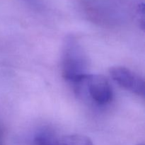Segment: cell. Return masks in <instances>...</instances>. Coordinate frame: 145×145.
I'll return each instance as SVG.
<instances>
[{
    "label": "cell",
    "mask_w": 145,
    "mask_h": 145,
    "mask_svg": "<svg viewBox=\"0 0 145 145\" xmlns=\"http://www.w3.org/2000/svg\"><path fill=\"white\" fill-rule=\"evenodd\" d=\"M33 145H62L59 138L48 131L41 132L37 135L33 140Z\"/></svg>",
    "instance_id": "5b68a950"
},
{
    "label": "cell",
    "mask_w": 145,
    "mask_h": 145,
    "mask_svg": "<svg viewBox=\"0 0 145 145\" xmlns=\"http://www.w3.org/2000/svg\"><path fill=\"white\" fill-rule=\"evenodd\" d=\"M88 93L93 101L99 105L110 103L113 98V91L108 80L103 75L89 74L84 80Z\"/></svg>",
    "instance_id": "7a4b0ae2"
},
{
    "label": "cell",
    "mask_w": 145,
    "mask_h": 145,
    "mask_svg": "<svg viewBox=\"0 0 145 145\" xmlns=\"http://www.w3.org/2000/svg\"><path fill=\"white\" fill-rule=\"evenodd\" d=\"M140 145H143V144H140Z\"/></svg>",
    "instance_id": "8992f818"
},
{
    "label": "cell",
    "mask_w": 145,
    "mask_h": 145,
    "mask_svg": "<svg viewBox=\"0 0 145 145\" xmlns=\"http://www.w3.org/2000/svg\"><path fill=\"white\" fill-rule=\"evenodd\" d=\"M62 145H93L89 137L82 135H69L59 138Z\"/></svg>",
    "instance_id": "277c9868"
},
{
    "label": "cell",
    "mask_w": 145,
    "mask_h": 145,
    "mask_svg": "<svg viewBox=\"0 0 145 145\" xmlns=\"http://www.w3.org/2000/svg\"><path fill=\"white\" fill-rule=\"evenodd\" d=\"M111 77L124 89L144 97L145 84L142 78L130 69L122 67H116L110 69Z\"/></svg>",
    "instance_id": "3957f363"
},
{
    "label": "cell",
    "mask_w": 145,
    "mask_h": 145,
    "mask_svg": "<svg viewBox=\"0 0 145 145\" xmlns=\"http://www.w3.org/2000/svg\"><path fill=\"white\" fill-rule=\"evenodd\" d=\"M88 60L84 51L75 38H67L62 55V76L75 86L89 75Z\"/></svg>",
    "instance_id": "6da1fadb"
}]
</instances>
